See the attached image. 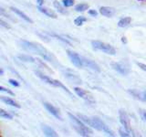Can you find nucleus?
Wrapping results in <instances>:
<instances>
[{
	"instance_id": "b1692460",
	"label": "nucleus",
	"mask_w": 146,
	"mask_h": 137,
	"mask_svg": "<svg viewBox=\"0 0 146 137\" xmlns=\"http://www.w3.org/2000/svg\"><path fill=\"white\" fill-rule=\"evenodd\" d=\"M75 1L74 0H62V4L64 7H72L73 5H74Z\"/></svg>"
},
{
	"instance_id": "c756f323",
	"label": "nucleus",
	"mask_w": 146,
	"mask_h": 137,
	"mask_svg": "<svg viewBox=\"0 0 146 137\" xmlns=\"http://www.w3.org/2000/svg\"><path fill=\"white\" fill-rule=\"evenodd\" d=\"M0 26H2V27H6V29H10V26H9L7 22H5L3 19H1V18H0Z\"/></svg>"
},
{
	"instance_id": "393cba45",
	"label": "nucleus",
	"mask_w": 146,
	"mask_h": 137,
	"mask_svg": "<svg viewBox=\"0 0 146 137\" xmlns=\"http://www.w3.org/2000/svg\"><path fill=\"white\" fill-rule=\"evenodd\" d=\"M18 58H19L20 59H22V61H29V62H34L35 61V59L33 58H31L29 56H26V55H20V56H18Z\"/></svg>"
},
{
	"instance_id": "9d476101",
	"label": "nucleus",
	"mask_w": 146,
	"mask_h": 137,
	"mask_svg": "<svg viewBox=\"0 0 146 137\" xmlns=\"http://www.w3.org/2000/svg\"><path fill=\"white\" fill-rule=\"evenodd\" d=\"M128 93L131 94L132 97H134L135 99L146 102V91L145 90L140 91L137 90H128Z\"/></svg>"
},
{
	"instance_id": "a211bd4d",
	"label": "nucleus",
	"mask_w": 146,
	"mask_h": 137,
	"mask_svg": "<svg viewBox=\"0 0 146 137\" xmlns=\"http://www.w3.org/2000/svg\"><path fill=\"white\" fill-rule=\"evenodd\" d=\"M131 22V18L130 17H123L118 22V26L120 27H125L127 26H129Z\"/></svg>"
},
{
	"instance_id": "f257e3e1",
	"label": "nucleus",
	"mask_w": 146,
	"mask_h": 137,
	"mask_svg": "<svg viewBox=\"0 0 146 137\" xmlns=\"http://www.w3.org/2000/svg\"><path fill=\"white\" fill-rule=\"evenodd\" d=\"M21 45L26 50H27V51L38 54L39 56H41L44 59H46V61H48L49 62H53L52 55L50 54L47 49H44L41 45L34 43V42H29V41H26V40H22Z\"/></svg>"
},
{
	"instance_id": "f8f14e48",
	"label": "nucleus",
	"mask_w": 146,
	"mask_h": 137,
	"mask_svg": "<svg viewBox=\"0 0 146 137\" xmlns=\"http://www.w3.org/2000/svg\"><path fill=\"white\" fill-rule=\"evenodd\" d=\"M100 13L104 17H111L114 16V14H115V9L110 7H102L100 8Z\"/></svg>"
},
{
	"instance_id": "1a4fd4ad",
	"label": "nucleus",
	"mask_w": 146,
	"mask_h": 137,
	"mask_svg": "<svg viewBox=\"0 0 146 137\" xmlns=\"http://www.w3.org/2000/svg\"><path fill=\"white\" fill-rule=\"evenodd\" d=\"M44 107L47 109V111L50 113V114H52V115L54 117H56L57 119H58V120H62V117L60 115V112H59L58 110L53 106L52 104H50L48 102H44Z\"/></svg>"
},
{
	"instance_id": "7c9ffc66",
	"label": "nucleus",
	"mask_w": 146,
	"mask_h": 137,
	"mask_svg": "<svg viewBox=\"0 0 146 137\" xmlns=\"http://www.w3.org/2000/svg\"><path fill=\"white\" fill-rule=\"evenodd\" d=\"M89 14L90 16H92V17H97L98 16V12L96 10H93V9H90V10L89 11Z\"/></svg>"
},
{
	"instance_id": "f03ea898",
	"label": "nucleus",
	"mask_w": 146,
	"mask_h": 137,
	"mask_svg": "<svg viewBox=\"0 0 146 137\" xmlns=\"http://www.w3.org/2000/svg\"><path fill=\"white\" fill-rule=\"evenodd\" d=\"M78 117L80 118V120L86 123L87 125L91 126L95 128L96 130L102 131L108 134L109 135H113V132L110 129L109 126H107L105 123L100 120L98 117H88L86 115H82V114H78Z\"/></svg>"
},
{
	"instance_id": "72a5a7b5",
	"label": "nucleus",
	"mask_w": 146,
	"mask_h": 137,
	"mask_svg": "<svg viewBox=\"0 0 146 137\" xmlns=\"http://www.w3.org/2000/svg\"><path fill=\"white\" fill-rule=\"evenodd\" d=\"M44 0H36V3H38V6H41L42 7V5H44Z\"/></svg>"
},
{
	"instance_id": "20e7f679",
	"label": "nucleus",
	"mask_w": 146,
	"mask_h": 137,
	"mask_svg": "<svg viewBox=\"0 0 146 137\" xmlns=\"http://www.w3.org/2000/svg\"><path fill=\"white\" fill-rule=\"evenodd\" d=\"M36 76H38V78H40L41 80H44V81L46 82V83H48V84L51 85V86H54V87H57V88H60V89H62V90H65L68 95L72 96V93L67 89V87H66L65 85H63V84L61 83L60 81H58V80H54V79H51L50 77H48V76H47V75H44L43 73L38 72V71H36Z\"/></svg>"
},
{
	"instance_id": "0eeeda50",
	"label": "nucleus",
	"mask_w": 146,
	"mask_h": 137,
	"mask_svg": "<svg viewBox=\"0 0 146 137\" xmlns=\"http://www.w3.org/2000/svg\"><path fill=\"white\" fill-rule=\"evenodd\" d=\"M119 116H120V121L121 122L123 128L131 134V127L130 119H129V116H128L127 112L123 111V110H120V111H119Z\"/></svg>"
},
{
	"instance_id": "f3484780",
	"label": "nucleus",
	"mask_w": 146,
	"mask_h": 137,
	"mask_svg": "<svg viewBox=\"0 0 146 137\" xmlns=\"http://www.w3.org/2000/svg\"><path fill=\"white\" fill-rule=\"evenodd\" d=\"M1 100L2 102H4L6 104H8V105H10V106H13V107H16V108H18L19 109L21 106L19 104H18L17 102H15L14 100L10 99V98H7V97H2L1 98Z\"/></svg>"
},
{
	"instance_id": "9b49d317",
	"label": "nucleus",
	"mask_w": 146,
	"mask_h": 137,
	"mask_svg": "<svg viewBox=\"0 0 146 137\" xmlns=\"http://www.w3.org/2000/svg\"><path fill=\"white\" fill-rule=\"evenodd\" d=\"M111 66L116 71H118L119 73H121V75H128L129 73V70L128 68H126L125 66H123L121 63H117V62H111Z\"/></svg>"
},
{
	"instance_id": "c9c22d12",
	"label": "nucleus",
	"mask_w": 146,
	"mask_h": 137,
	"mask_svg": "<svg viewBox=\"0 0 146 137\" xmlns=\"http://www.w3.org/2000/svg\"><path fill=\"white\" fill-rule=\"evenodd\" d=\"M3 73H4L3 70H1V68H0V74H3Z\"/></svg>"
},
{
	"instance_id": "5701e85b",
	"label": "nucleus",
	"mask_w": 146,
	"mask_h": 137,
	"mask_svg": "<svg viewBox=\"0 0 146 137\" xmlns=\"http://www.w3.org/2000/svg\"><path fill=\"white\" fill-rule=\"evenodd\" d=\"M50 36H52V37H54V38H57L58 39H59V40H61V41H63L64 43H66V44H68L70 46H71V43L68 41V39H64V38H62V37H60V36H58V35H56V34H53V33H48Z\"/></svg>"
},
{
	"instance_id": "2f4dec72",
	"label": "nucleus",
	"mask_w": 146,
	"mask_h": 137,
	"mask_svg": "<svg viewBox=\"0 0 146 137\" xmlns=\"http://www.w3.org/2000/svg\"><path fill=\"white\" fill-rule=\"evenodd\" d=\"M140 114H141V118H143V120L146 122V112L143 111V110H141V111H140Z\"/></svg>"
},
{
	"instance_id": "aec40b11",
	"label": "nucleus",
	"mask_w": 146,
	"mask_h": 137,
	"mask_svg": "<svg viewBox=\"0 0 146 137\" xmlns=\"http://www.w3.org/2000/svg\"><path fill=\"white\" fill-rule=\"evenodd\" d=\"M53 5H54V7L56 8L59 13H61V14H67L68 13L66 11V9H64V7L61 6L60 3H59L58 1H54Z\"/></svg>"
},
{
	"instance_id": "ddd939ff",
	"label": "nucleus",
	"mask_w": 146,
	"mask_h": 137,
	"mask_svg": "<svg viewBox=\"0 0 146 137\" xmlns=\"http://www.w3.org/2000/svg\"><path fill=\"white\" fill-rule=\"evenodd\" d=\"M38 9L41 12L43 13L44 15H46L47 17H51V18H57V14L55 13L53 10H51V9L49 8H46V7H43L41 6H38Z\"/></svg>"
},
{
	"instance_id": "473e14b6",
	"label": "nucleus",
	"mask_w": 146,
	"mask_h": 137,
	"mask_svg": "<svg viewBox=\"0 0 146 137\" xmlns=\"http://www.w3.org/2000/svg\"><path fill=\"white\" fill-rule=\"evenodd\" d=\"M137 65H138L143 70L146 71V65H145V64H143V63H139L138 62V63H137Z\"/></svg>"
},
{
	"instance_id": "39448f33",
	"label": "nucleus",
	"mask_w": 146,
	"mask_h": 137,
	"mask_svg": "<svg viewBox=\"0 0 146 137\" xmlns=\"http://www.w3.org/2000/svg\"><path fill=\"white\" fill-rule=\"evenodd\" d=\"M91 45H92V47L95 49L100 50V51L105 52L109 55H115L116 54V49L110 44L102 42V41H99V40H93L92 42H91Z\"/></svg>"
},
{
	"instance_id": "f704fd0d",
	"label": "nucleus",
	"mask_w": 146,
	"mask_h": 137,
	"mask_svg": "<svg viewBox=\"0 0 146 137\" xmlns=\"http://www.w3.org/2000/svg\"><path fill=\"white\" fill-rule=\"evenodd\" d=\"M125 39H126V38H124V37H123V38H122V41H123V42H124V43H126V42H127V40H125Z\"/></svg>"
},
{
	"instance_id": "412c9836",
	"label": "nucleus",
	"mask_w": 146,
	"mask_h": 137,
	"mask_svg": "<svg viewBox=\"0 0 146 137\" xmlns=\"http://www.w3.org/2000/svg\"><path fill=\"white\" fill-rule=\"evenodd\" d=\"M87 21V18L85 17H78L76 19L74 20V24L78 27H80L83 25V23Z\"/></svg>"
},
{
	"instance_id": "7ed1b4c3",
	"label": "nucleus",
	"mask_w": 146,
	"mask_h": 137,
	"mask_svg": "<svg viewBox=\"0 0 146 137\" xmlns=\"http://www.w3.org/2000/svg\"><path fill=\"white\" fill-rule=\"evenodd\" d=\"M68 116H70L71 124L73 128L75 129V131L81 136H90L93 134L92 131H91L88 126L85 125V123L82 122L80 119H78L75 117V115H73L71 113H68Z\"/></svg>"
},
{
	"instance_id": "bb28decb",
	"label": "nucleus",
	"mask_w": 146,
	"mask_h": 137,
	"mask_svg": "<svg viewBox=\"0 0 146 137\" xmlns=\"http://www.w3.org/2000/svg\"><path fill=\"white\" fill-rule=\"evenodd\" d=\"M0 91H4V92L8 93V94H10V95H12V96L15 95V93H14L12 90H10L9 89L5 88V87H3V86H0Z\"/></svg>"
},
{
	"instance_id": "4468645a",
	"label": "nucleus",
	"mask_w": 146,
	"mask_h": 137,
	"mask_svg": "<svg viewBox=\"0 0 146 137\" xmlns=\"http://www.w3.org/2000/svg\"><path fill=\"white\" fill-rule=\"evenodd\" d=\"M83 64H84V66L88 67V68H91V70H93L95 71H98V72L100 71L99 66L94 61H90V59H85L84 57H83Z\"/></svg>"
},
{
	"instance_id": "423d86ee",
	"label": "nucleus",
	"mask_w": 146,
	"mask_h": 137,
	"mask_svg": "<svg viewBox=\"0 0 146 137\" xmlns=\"http://www.w3.org/2000/svg\"><path fill=\"white\" fill-rule=\"evenodd\" d=\"M67 54H68V58L70 59L72 64L75 67L80 68H82V67L84 66V64H83V57L80 56V55L78 54V53H76V52L70 51V50H68Z\"/></svg>"
},
{
	"instance_id": "a878e982",
	"label": "nucleus",
	"mask_w": 146,
	"mask_h": 137,
	"mask_svg": "<svg viewBox=\"0 0 146 137\" xmlns=\"http://www.w3.org/2000/svg\"><path fill=\"white\" fill-rule=\"evenodd\" d=\"M0 16H3V17H5L9 18V19H11V20H14L13 18L7 13L6 9H4V8H2V7H0Z\"/></svg>"
},
{
	"instance_id": "c85d7f7f",
	"label": "nucleus",
	"mask_w": 146,
	"mask_h": 137,
	"mask_svg": "<svg viewBox=\"0 0 146 137\" xmlns=\"http://www.w3.org/2000/svg\"><path fill=\"white\" fill-rule=\"evenodd\" d=\"M119 132H120V134H121V136H129L130 135V132H127L125 129H124V131H123L121 128H120V129H119Z\"/></svg>"
},
{
	"instance_id": "6ab92c4d",
	"label": "nucleus",
	"mask_w": 146,
	"mask_h": 137,
	"mask_svg": "<svg viewBox=\"0 0 146 137\" xmlns=\"http://www.w3.org/2000/svg\"><path fill=\"white\" fill-rule=\"evenodd\" d=\"M88 8H89V5H88V4H86V3L79 4V5H77V6L75 7L76 11H78V12H84V11H86Z\"/></svg>"
},
{
	"instance_id": "2eb2a0df",
	"label": "nucleus",
	"mask_w": 146,
	"mask_h": 137,
	"mask_svg": "<svg viewBox=\"0 0 146 137\" xmlns=\"http://www.w3.org/2000/svg\"><path fill=\"white\" fill-rule=\"evenodd\" d=\"M10 9H11V10H12L14 13H15V14H17V16H19L21 18H23V19H24L25 21L29 22V23H33V20H32L29 17H27L25 13H23L22 11H20L19 9H17V7H11Z\"/></svg>"
},
{
	"instance_id": "6e6552de",
	"label": "nucleus",
	"mask_w": 146,
	"mask_h": 137,
	"mask_svg": "<svg viewBox=\"0 0 146 137\" xmlns=\"http://www.w3.org/2000/svg\"><path fill=\"white\" fill-rule=\"evenodd\" d=\"M74 90H75V92L78 94V96H80V98L84 99L85 100H87V102H92V103L94 102L93 96L90 93H89L87 90H85L83 89H80V88H79V87H75Z\"/></svg>"
},
{
	"instance_id": "e433bc0d",
	"label": "nucleus",
	"mask_w": 146,
	"mask_h": 137,
	"mask_svg": "<svg viewBox=\"0 0 146 137\" xmlns=\"http://www.w3.org/2000/svg\"><path fill=\"white\" fill-rule=\"evenodd\" d=\"M139 1H141V0H139Z\"/></svg>"
},
{
	"instance_id": "cd10ccee",
	"label": "nucleus",
	"mask_w": 146,
	"mask_h": 137,
	"mask_svg": "<svg viewBox=\"0 0 146 137\" xmlns=\"http://www.w3.org/2000/svg\"><path fill=\"white\" fill-rule=\"evenodd\" d=\"M8 82L10 83L12 86H15V87H19V82L15 80H13V79H10L8 80Z\"/></svg>"
},
{
	"instance_id": "dca6fc26",
	"label": "nucleus",
	"mask_w": 146,
	"mask_h": 137,
	"mask_svg": "<svg viewBox=\"0 0 146 137\" xmlns=\"http://www.w3.org/2000/svg\"><path fill=\"white\" fill-rule=\"evenodd\" d=\"M41 129H42L45 135H47V136H58L56 131H54L52 128L48 125L42 124L41 125Z\"/></svg>"
},
{
	"instance_id": "4be33fe9",
	"label": "nucleus",
	"mask_w": 146,
	"mask_h": 137,
	"mask_svg": "<svg viewBox=\"0 0 146 137\" xmlns=\"http://www.w3.org/2000/svg\"><path fill=\"white\" fill-rule=\"evenodd\" d=\"M0 117H3V118H6V119H9V120H11L13 119V115L10 114L8 112L5 111L3 109H0Z\"/></svg>"
}]
</instances>
